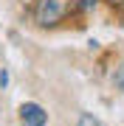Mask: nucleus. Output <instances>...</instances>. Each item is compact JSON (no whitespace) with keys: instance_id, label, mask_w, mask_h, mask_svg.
Instances as JSON below:
<instances>
[{"instance_id":"5","label":"nucleus","mask_w":124,"mask_h":126,"mask_svg":"<svg viewBox=\"0 0 124 126\" xmlns=\"http://www.w3.org/2000/svg\"><path fill=\"white\" fill-rule=\"evenodd\" d=\"M90 6H96V0H82V9H90Z\"/></svg>"},{"instance_id":"4","label":"nucleus","mask_w":124,"mask_h":126,"mask_svg":"<svg viewBox=\"0 0 124 126\" xmlns=\"http://www.w3.org/2000/svg\"><path fill=\"white\" fill-rule=\"evenodd\" d=\"M6 84H9V70L3 67V70H0V87H6Z\"/></svg>"},{"instance_id":"2","label":"nucleus","mask_w":124,"mask_h":126,"mask_svg":"<svg viewBox=\"0 0 124 126\" xmlns=\"http://www.w3.org/2000/svg\"><path fill=\"white\" fill-rule=\"evenodd\" d=\"M20 115H23L25 126H45L48 123V115H45V109L40 104H23L20 107Z\"/></svg>"},{"instance_id":"1","label":"nucleus","mask_w":124,"mask_h":126,"mask_svg":"<svg viewBox=\"0 0 124 126\" xmlns=\"http://www.w3.org/2000/svg\"><path fill=\"white\" fill-rule=\"evenodd\" d=\"M71 3L74 0H40L37 9H34V20L40 25H56L71 11Z\"/></svg>"},{"instance_id":"3","label":"nucleus","mask_w":124,"mask_h":126,"mask_svg":"<svg viewBox=\"0 0 124 126\" xmlns=\"http://www.w3.org/2000/svg\"><path fill=\"white\" fill-rule=\"evenodd\" d=\"M79 126H101V123H99L90 112H82V115H79Z\"/></svg>"}]
</instances>
